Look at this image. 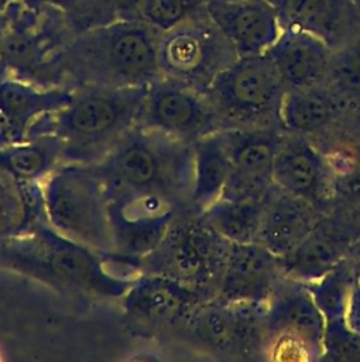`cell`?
I'll use <instances>...</instances> for the list:
<instances>
[{"label": "cell", "mask_w": 360, "mask_h": 362, "mask_svg": "<svg viewBox=\"0 0 360 362\" xmlns=\"http://www.w3.org/2000/svg\"><path fill=\"white\" fill-rule=\"evenodd\" d=\"M0 269L31 277L64 296L121 298L140 260L102 253L55 230L45 214L21 235L0 240Z\"/></svg>", "instance_id": "1"}, {"label": "cell", "mask_w": 360, "mask_h": 362, "mask_svg": "<svg viewBox=\"0 0 360 362\" xmlns=\"http://www.w3.org/2000/svg\"><path fill=\"white\" fill-rule=\"evenodd\" d=\"M158 37L141 18H121L73 34L49 59L45 83L72 90L148 86L161 76Z\"/></svg>", "instance_id": "2"}, {"label": "cell", "mask_w": 360, "mask_h": 362, "mask_svg": "<svg viewBox=\"0 0 360 362\" xmlns=\"http://www.w3.org/2000/svg\"><path fill=\"white\" fill-rule=\"evenodd\" d=\"M148 86H90L73 90L59 110L41 117L28 137L54 134L61 141L62 163L96 164L138 123Z\"/></svg>", "instance_id": "3"}, {"label": "cell", "mask_w": 360, "mask_h": 362, "mask_svg": "<svg viewBox=\"0 0 360 362\" xmlns=\"http://www.w3.org/2000/svg\"><path fill=\"white\" fill-rule=\"evenodd\" d=\"M92 165L106 189L154 191L188 211L195 173L191 143L136 124L103 160Z\"/></svg>", "instance_id": "4"}, {"label": "cell", "mask_w": 360, "mask_h": 362, "mask_svg": "<svg viewBox=\"0 0 360 362\" xmlns=\"http://www.w3.org/2000/svg\"><path fill=\"white\" fill-rule=\"evenodd\" d=\"M230 242L202 214L182 211L164 238L140 260V272L182 283L205 298H215Z\"/></svg>", "instance_id": "5"}, {"label": "cell", "mask_w": 360, "mask_h": 362, "mask_svg": "<svg viewBox=\"0 0 360 362\" xmlns=\"http://www.w3.org/2000/svg\"><path fill=\"white\" fill-rule=\"evenodd\" d=\"M41 188L45 218L55 230L97 252L113 253L107 191L92 164L61 163Z\"/></svg>", "instance_id": "6"}, {"label": "cell", "mask_w": 360, "mask_h": 362, "mask_svg": "<svg viewBox=\"0 0 360 362\" xmlns=\"http://www.w3.org/2000/svg\"><path fill=\"white\" fill-rule=\"evenodd\" d=\"M203 93L226 129H282L281 106L287 88L267 52L237 57Z\"/></svg>", "instance_id": "7"}, {"label": "cell", "mask_w": 360, "mask_h": 362, "mask_svg": "<svg viewBox=\"0 0 360 362\" xmlns=\"http://www.w3.org/2000/svg\"><path fill=\"white\" fill-rule=\"evenodd\" d=\"M172 339L223 359H267L270 345L267 303H202Z\"/></svg>", "instance_id": "8"}, {"label": "cell", "mask_w": 360, "mask_h": 362, "mask_svg": "<svg viewBox=\"0 0 360 362\" xmlns=\"http://www.w3.org/2000/svg\"><path fill=\"white\" fill-rule=\"evenodd\" d=\"M237 52L209 18L208 13L195 16L160 33L158 66L161 76L185 83L199 92L230 65Z\"/></svg>", "instance_id": "9"}, {"label": "cell", "mask_w": 360, "mask_h": 362, "mask_svg": "<svg viewBox=\"0 0 360 362\" xmlns=\"http://www.w3.org/2000/svg\"><path fill=\"white\" fill-rule=\"evenodd\" d=\"M267 359H322L326 320L304 281L284 276L267 301Z\"/></svg>", "instance_id": "10"}, {"label": "cell", "mask_w": 360, "mask_h": 362, "mask_svg": "<svg viewBox=\"0 0 360 362\" xmlns=\"http://www.w3.org/2000/svg\"><path fill=\"white\" fill-rule=\"evenodd\" d=\"M113 253L141 260L164 238L178 214L186 211L174 199L144 189H106Z\"/></svg>", "instance_id": "11"}, {"label": "cell", "mask_w": 360, "mask_h": 362, "mask_svg": "<svg viewBox=\"0 0 360 362\" xmlns=\"http://www.w3.org/2000/svg\"><path fill=\"white\" fill-rule=\"evenodd\" d=\"M120 301L127 325L137 334L172 339L208 298L172 279L140 273Z\"/></svg>", "instance_id": "12"}, {"label": "cell", "mask_w": 360, "mask_h": 362, "mask_svg": "<svg viewBox=\"0 0 360 362\" xmlns=\"http://www.w3.org/2000/svg\"><path fill=\"white\" fill-rule=\"evenodd\" d=\"M137 124L191 144L226 129L203 92L164 76L148 85Z\"/></svg>", "instance_id": "13"}, {"label": "cell", "mask_w": 360, "mask_h": 362, "mask_svg": "<svg viewBox=\"0 0 360 362\" xmlns=\"http://www.w3.org/2000/svg\"><path fill=\"white\" fill-rule=\"evenodd\" d=\"M360 245V204H335L319 218L306 239L280 257L287 277L311 281L347 259Z\"/></svg>", "instance_id": "14"}, {"label": "cell", "mask_w": 360, "mask_h": 362, "mask_svg": "<svg viewBox=\"0 0 360 362\" xmlns=\"http://www.w3.org/2000/svg\"><path fill=\"white\" fill-rule=\"evenodd\" d=\"M282 133L272 127L220 130L230 158V174L220 198L263 199L274 185L272 167Z\"/></svg>", "instance_id": "15"}, {"label": "cell", "mask_w": 360, "mask_h": 362, "mask_svg": "<svg viewBox=\"0 0 360 362\" xmlns=\"http://www.w3.org/2000/svg\"><path fill=\"white\" fill-rule=\"evenodd\" d=\"M274 184L326 212L335 205L333 173L308 136L284 132L272 167Z\"/></svg>", "instance_id": "16"}, {"label": "cell", "mask_w": 360, "mask_h": 362, "mask_svg": "<svg viewBox=\"0 0 360 362\" xmlns=\"http://www.w3.org/2000/svg\"><path fill=\"white\" fill-rule=\"evenodd\" d=\"M206 13L239 57L267 52L282 31L270 0H208Z\"/></svg>", "instance_id": "17"}, {"label": "cell", "mask_w": 360, "mask_h": 362, "mask_svg": "<svg viewBox=\"0 0 360 362\" xmlns=\"http://www.w3.org/2000/svg\"><path fill=\"white\" fill-rule=\"evenodd\" d=\"M72 95V89L42 86L1 71L0 146L25 140L30 129L41 117L64 107Z\"/></svg>", "instance_id": "18"}, {"label": "cell", "mask_w": 360, "mask_h": 362, "mask_svg": "<svg viewBox=\"0 0 360 362\" xmlns=\"http://www.w3.org/2000/svg\"><path fill=\"white\" fill-rule=\"evenodd\" d=\"M284 276L281 259L261 243H230L216 298L267 303Z\"/></svg>", "instance_id": "19"}, {"label": "cell", "mask_w": 360, "mask_h": 362, "mask_svg": "<svg viewBox=\"0 0 360 362\" xmlns=\"http://www.w3.org/2000/svg\"><path fill=\"white\" fill-rule=\"evenodd\" d=\"M281 28L312 34L336 49L360 34L356 0H270Z\"/></svg>", "instance_id": "20"}, {"label": "cell", "mask_w": 360, "mask_h": 362, "mask_svg": "<svg viewBox=\"0 0 360 362\" xmlns=\"http://www.w3.org/2000/svg\"><path fill=\"white\" fill-rule=\"evenodd\" d=\"M323 215L312 202L272 185L263 197V214L257 242L278 257L294 252Z\"/></svg>", "instance_id": "21"}, {"label": "cell", "mask_w": 360, "mask_h": 362, "mask_svg": "<svg viewBox=\"0 0 360 362\" xmlns=\"http://www.w3.org/2000/svg\"><path fill=\"white\" fill-rule=\"evenodd\" d=\"M332 51L312 34L282 30L267 54L287 90H304L325 83Z\"/></svg>", "instance_id": "22"}, {"label": "cell", "mask_w": 360, "mask_h": 362, "mask_svg": "<svg viewBox=\"0 0 360 362\" xmlns=\"http://www.w3.org/2000/svg\"><path fill=\"white\" fill-rule=\"evenodd\" d=\"M346 105L325 85L304 90H287L281 106L284 132L315 134L333 124Z\"/></svg>", "instance_id": "23"}, {"label": "cell", "mask_w": 360, "mask_h": 362, "mask_svg": "<svg viewBox=\"0 0 360 362\" xmlns=\"http://www.w3.org/2000/svg\"><path fill=\"white\" fill-rule=\"evenodd\" d=\"M195 173L188 211L202 214L222 197L230 174V158L220 132L193 144Z\"/></svg>", "instance_id": "24"}, {"label": "cell", "mask_w": 360, "mask_h": 362, "mask_svg": "<svg viewBox=\"0 0 360 362\" xmlns=\"http://www.w3.org/2000/svg\"><path fill=\"white\" fill-rule=\"evenodd\" d=\"M61 163L62 147L54 134L0 146V168L25 184H42Z\"/></svg>", "instance_id": "25"}, {"label": "cell", "mask_w": 360, "mask_h": 362, "mask_svg": "<svg viewBox=\"0 0 360 362\" xmlns=\"http://www.w3.org/2000/svg\"><path fill=\"white\" fill-rule=\"evenodd\" d=\"M41 184H25L0 168V240L24 233L44 215Z\"/></svg>", "instance_id": "26"}, {"label": "cell", "mask_w": 360, "mask_h": 362, "mask_svg": "<svg viewBox=\"0 0 360 362\" xmlns=\"http://www.w3.org/2000/svg\"><path fill=\"white\" fill-rule=\"evenodd\" d=\"M263 199L219 198L202 215L230 243L257 242Z\"/></svg>", "instance_id": "27"}, {"label": "cell", "mask_w": 360, "mask_h": 362, "mask_svg": "<svg viewBox=\"0 0 360 362\" xmlns=\"http://www.w3.org/2000/svg\"><path fill=\"white\" fill-rule=\"evenodd\" d=\"M357 283L356 266L352 256L337 263L319 279L305 281L315 303L326 321L346 320L349 301Z\"/></svg>", "instance_id": "28"}, {"label": "cell", "mask_w": 360, "mask_h": 362, "mask_svg": "<svg viewBox=\"0 0 360 362\" xmlns=\"http://www.w3.org/2000/svg\"><path fill=\"white\" fill-rule=\"evenodd\" d=\"M346 107H360V34L332 51L323 83Z\"/></svg>", "instance_id": "29"}, {"label": "cell", "mask_w": 360, "mask_h": 362, "mask_svg": "<svg viewBox=\"0 0 360 362\" xmlns=\"http://www.w3.org/2000/svg\"><path fill=\"white\" fill-rule=\"evenodd\" d=\"M140 0H78L69 16L72 35L121 18H138Z\"/></svg>", "instance_id": "30"}, {"label": "cell", "mask_w": 360, "mask_h": 362, "mask_svg": "<svg viewBox=\"0 0 360 362\" xmlns=\"http://www.w3.org/2000/svg\"><path fill=\"white\" fill-rule=\"evenodd\" d=\"M208 0H140L138 18L158 33L168 31L182 21L206 13Z\"/></svg>", "instance_id": "31"}, {"label": "cell", "mask_w": 360, "mask_h": 362, "mask_svg": "<svg viewBox=\"0 0 360 362\" xmlns=\"http://www.w3.org/2000/svg\"><path fill=\"white\" fill-rule=\"evenodd\" d=\"M322 359L360 361V335L346 320L326 321Z\"/></svg>", "instance_id": "32"}, {"label": "cell", "mask_w": 360, "mask_h": 362, "mask_svg": "<svg viewBox=\"0 0 360 362\" xmlns=\"http://www.w3.org/2000/svg\"><path fill=\"white\" fill-rule=\"evenodd\" d=\"M27 4L35 8H51L66 14L68 17L76 8L78 0H24Z\"/></svg>", "instance_id": "33"}, {"label": "cell", "mask_w": 360, "mask_h": 362, "mask_svg": "<svg viewBox=\"0 0 360 362\" xmlns=\"http://www.w3.org/2000/svg\"><path fill=\"white\" fill-rule=\"evenodd\" d=\"M346 321L352 329L360 335V284L356 283L346 314Z\"/></svg>", "instance_id": "34"}, {"label": "cell", "mask_w": 360, "mask_h": 362, "mask_svg": "<svg viewBox=\"0 0 360 362\" xmlns=\"http://www.w3.org/2000/svg\"><path fill=\"white\" fill-rule=\"evenodd\" d=\"M6 31H7V23H6V17H4L3 11H0V57H1V51H3V44H4Z\"/></svg>", "instance_id": "35"}, {"label": "cell", "mask_w": 360, "mask_h": 362, "mask_svg": "<svg viewBox=\"0 0 360 362\" xmlns=\"http://www.w3.org/2000/svg\"><path fill=\"white\" fill-rule=\"evenodd\" d=\"M13 0H0V11H3Z\"/></svg>", "instance_id": "36"}, {"label": "cell", "mask_w": 360, "mask_h": 362, "mask_svg": "<svg viewBox=\"0 0 360 362\" xmlns=\"http://www.w3.org/2000/svg\"><path fill=\"white\" fill-rule=\"evenodd\" d=\"M356 3H357V4H359V6H360V0H356Z\"/></svg>", "instance_id": "37"}]
</instances>
